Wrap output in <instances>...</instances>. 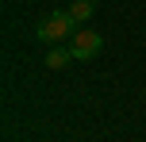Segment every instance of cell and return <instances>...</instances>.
<instances>
[{"instance_id":"obj_1","label":"cell","mask_w":146,"mask_h":142,"mask_svg":"<svg viewBox=\"0 0 146 142\" xmlns=\"http://www.w3.org/2000/svg\"><path fill=\"white\" fill-rule=\"evenodd\" d=\"M73 31H77V19L69 15V8H66V12H50L42 23H38V38H42V42H50V46H58V42H66V38H73Z\"/></svg>"},{"instance_id":"obj_4","label":"cell","mask_w":146,"mask_h":142,"mask_svg":"<svg viewBox=\"0 0 146 142\" xmlns=\"http://www.w3.org/2000/svg\"><path fill=\"white\" fill-rule=\"evenodd\" d=\"M92 12H96L92 0H73V4H69V15H73L77 23H88V19H92Z\"/></svg>"},{"instance_id":"obj_3","label":"cell","mask_w":146,"mask_h":142,"mask_svg":"<svg viewBox=\"0 0 146 142\" xmlns=\"http://www.w3.org/2000/svg\"><path fill=\"white\" fill-rule=\"evenodd\" d=\"M69 61H73V50H69V46H50V50H46V69H50V73H62Z\"/></svg>"},{"instance_id":"obj_2","label":"cell","mask_w":146,"mask_h":142,"mask_svg":"<svg viewBox=\"0 0 146 142\" xmlns=\"http://www.w3.org/2000/svg\"><path fill=\"white\" fill-rule=\"evenodd\" d=\"M69 50H73V61H92L96 54L104 50V38L96 35V31L81 27V31H73V38H69Z\"/></svg>"}]
</instances>
